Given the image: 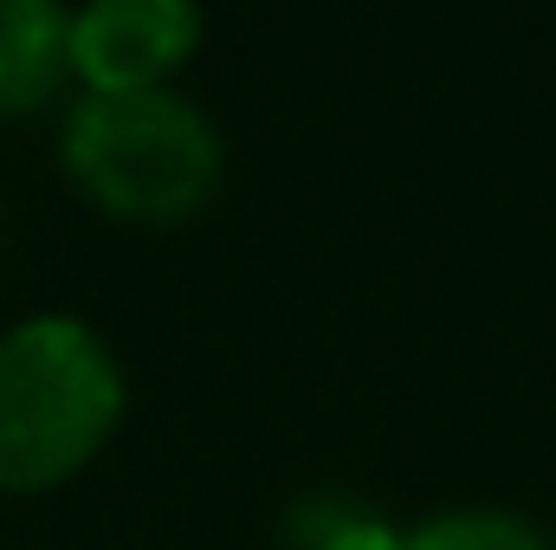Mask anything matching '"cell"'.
I'll list each match as a JSON object with an SVG mask.
<instances>
[{"label":"cell","instance_id":"2","mask_svg":"<svg viewBox=\"0 0 556 550\" xmlns=\"http://www.w3.org/2000/svg\"><path fill=\"white\" fill-rule=\"evenodd\" d=\"M59 162L91 208L137 227L194 221L227 182V142L214 117L175 85L78 91L59 130Z\"/></svg>","mask_w":556,"mask_h":550},{"label":"cell","instance_id":"4","mask_svg":"<svg viewBox=\"0 0 556 550\" xmlns=\"http://www.w3.org/2000/svg\"><path fill=\"white\" fill-rule=\"evenodd\" d=\"M72 78V7L0 0V117L46 111Z\"/></svg>","mask_w":556,"mask_h":550},{"label":"cell","instance_id":"3","mask_svg":"<svg viewBox=\"0 0 556 550\" xmlns=\"http://www.w3.org/2000/svg\"><path fill=\"white\" fill-rule=\"evenodd\" d=\"M201 0H85L72 7V78L85 91H155L201 52Z\"/></svg>","mask_w":556,"mask_h":550},{"label":"cell","instance_id":"6","mask_svg":"<svg viewBox=\"0 0 556 550\" xmlns=\"http://www.w3.org/2000/svg\"><path fill=\"white\" fill-rule=\"evenodd\" d=\"M304 550H402V532H389L382 518L363 512H311L304 518Z\"/></svg>","mask_w":556,"mask_h":550},{"label":"cell","instance_id":"1","mask_svg":"<svg viewBox=\"0 0 556 550\" xmlns=\"http://www.w3.org/2000/svg\"><path fill=\"white\" fill-rule=\"evenodd\" d=\"M130 389L117 350L72 311L0 330V492L33 499L78 479L124 427Z\"/></svg>","mask_w":556,"mask_h":550},{"label":"cell","instance_id":"5","mask_svg":"<svg viewBox=\"0 0 556 550\" xmlns=\"http://www.w3.org/2000/svg\"><path fill=\"white\" fill-rule=\"evenodd\" d=\"M402 550H556V538L505 505H459V512H433L402 538Z\"/></svg>","mask_w":556,"mask_h":550}]
</instances>
